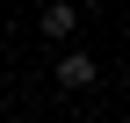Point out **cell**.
I'll return each mask as SVG.
<instances>
[{"label":"cell","mask_w":130,"mask_h":123,"mask_svg":"<svg viewBox=\"0 0 130 123\" xmlns=\"http://www.w3.org/2000/svg\"><path fill=\"white\" fill-rule=\"evenodd\" d=\"M94 72H101V65H94L87 51H65L58 58V87H94Z\"/></svg>","instance_id":"obj_1"},{"label":"cell","mask_w":130,"mask_h":123,"mask_svg":"<svg viewBox=\"0 0 130 123\" xmlns=\"http://www.w3.org/2000/svg\"><path fill=\"white\" fill-rule=\"evenodd\" d=\"M72 22H79V7H43V36H72Z\"/></svg>","instance_id":"obj_2"}]
</instances>
